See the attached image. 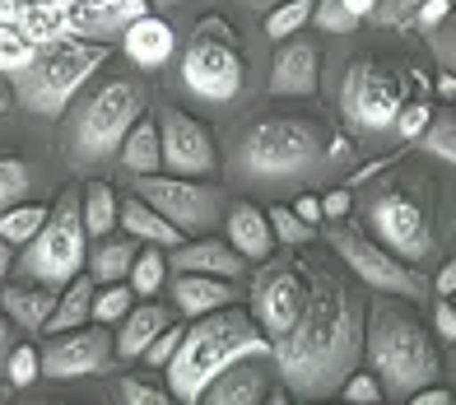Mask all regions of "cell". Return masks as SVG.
I'll list each match as a JSON object with an SVG mask.
<instances>
[{"label": "cell", "mask_w": 456, "mask_h": 405, "mask_svg": "<svg viewBox=\"0 0 456 405\" xmlns=\"http://www.w3.org/2000/svg\"><path fill=\"white\" fill-rule=\"evenodd\" d=\"M336 396H345V401H354V405H372V401H387V392H382V382H378V373L372 369H359L349 373L345 382H340V392Z\"/></svg>", "instance_id": "42"}, {"label": "cell", "mask_w": 456, "mask_h": 405, "mask_svg": "<svg viewBox=\"0 0 456 405\" xmlns=\"http://www.w3.org/2000/svg\"><path fill=\"white\" fill-rule=\"evenodd\" d=\"M126 279H131L135 298H159L163 289H168V252H163L159 242H140Z\"/></svg>", "instance_id": "30"}, {"label": "cell", "mask_w": 456, "mask_h": 405, "mask_svg": "<svg viewBox=\"0 0 456 405\" xmlns=\"http://www.w3.org/2000/svg\"><path fill=\"white\" fill-rule=\"evenodd\" d=\"M5 377H10L14 392L33 387V382L43 377V350H33L28 340H19V345L10 350V359H5Z\"/></svg>", "instance_id": "38"}, {"label": "cell", "mask_w": 456, "mask_h": 405, "mask_svg": "<svg viewBox=\"0 0 456 405\" xmlns=\"http://www.w3.org/2000/svg\"><path fill=\"white\" fill-rule=\"evenodd\" d=\"M433 79L424 56L396 28H378L372 37L349 33L345 52H336L330 70V103L354 145H391V121L410 98H428Z\"/></svg>", "instance_id": "3"}, {"label": "cell", "mask_w": 456, "mask_h": 405, "mask_svg": "<svg viewBox=\"0 0 456 405\" xmlns=\"http://www.w3.org/2000/svg\"><path fill=\"white\" fill-rule=\"evenodd\" d=\"M452 303H456V294H452Z\"/></svg>", "instance_id": "61"}, {"label": "cell", "mask_w": 456, "mask_h": 405, "mask_svg": "<svg viewBox=\"0 0 456 405\" xmlns=\"http://www.w3.org/2000/svg\"><path fill=\"white\" fill-rule=\"evenodd\" d=\"M424 0H378V10H372V19H378V28H396V33H410V14L419 10Z\"/></svg>", "instance_id": "44"}, {"label": "cell", "mask_w": 456, "mask_h": 405, "mask_svg": "<svg viewBox=\"0 0 456 405\" xmlns=\"http://www.w3.org/2000/svg\"><path fill=\"white\" fill-rule=\"evenodd\" d=\"M121 56H126L140 75H159L163 66H173V56H177L173 24L159 19L154 10H144L140 19L126 24V33H121Z\"/></svg>", "instance_id": "19"}, {"label": "cell", "mask_w": 456, "mask_h": 405, "mask_svg": "<svg viewBox=\"0 0 456 405\" xmlns=\"http://www.w3.org/2000/svg\"><path fill=\"white\" fill-rule=\"evenodd\" d=\"M359 224L410 266H428L443 252V182L424 158H378L354 173Z\"/></svg>", "instance_id": "4"}, {"label": "cell", "mask_w": 456, "mask_h": 405, "mask_svg": "<svg viewBox=\"0 0 456 405\" xmlns=\"http://www.w3.org/2000/svg\"><path fill=\"white\" fill-rule=\"evenodd\" d=\"M112 359H117V336L102 321L75 327V331H56L43 345V377H56V382L94 377V373H108Z\"/></svg>", "instance_id": "15"}, {"label": "cell", "mask_w": 456, "mask_h": 405, "mask_svg": "<svg viewBox=\"0 0 456 405\" xmlns=\"http://www.w3.org/2000/svg\"><path fill=\"white\" fill-rule=\"evenodd\" d=\"M307 271V298L298 321L271 340L280 382L298 401H326L363 363V317L368 298L354 271H340L330 247H294Z\"/></svg>", "instance_id": "2"}, {"label": "cell", "mask_w": 456, "mask_h": 405, "mask_svg": "<svg viewBox=\"0 0 456 405\" xmlns=\"http://www.w3.org/2000/svg\"><path fill=\"white\" fill-rule=\"evenodd\" d=\"M456 392H452V382H428V387H419L410 396V405H452Z\"/></svg>", "instance_id": "49"}, {"label": "cell", "mask_w": 456, "mask_h": 405, "mask_svg": "<svg viewBox=\"0 0 456 405\" xmlns=\"http://www.w3.org/2000/svg\"><path fill=\"white\" fill-rule=\"evenodd\" d=\"M322 242L345 261L349 271H354V279L368 294H401V298H414V303L428 298L424 271L410 266V261H401L391 247H382V242L372 238L363 224H354V215L326 219V238Z\"/></svg>", "instance_id": "11"}, {"label": "cell", "mask_w": 456, "mask_h": 405, "mask_svg": "<svg viewBox=\"0 0 456 405\" xmlns=\"http://www.w3.org/2000/svg\"><path fill=\"white\" fill-rule=\"evenodd\" d=\"M102 66H108V43H89V37H70V33L56 37V43H43L33 66L10 79L14 103L33 117H61Z\"/></svg>", "instance_id": "9"}, {"label": "cell", "mask_w": 456, "mask_h": 405, "mask_svg": "<svg viewBox=\"0 0 456 405\" xmlns=\"http://www.w3.org/2000/svg\"><path fill=\"white\" fill-rule=\"evenodd\" d=\"M37 173L24 154H0V210L19 206V200H33Z\"/></svg>", "instance_id": "33"}, {"label": "cell", "mask_w": 456, "mask_h": 405, "mask_svg": "<svg viewBox=\"0 0 456 405\" xmlns=\"http://www.w3.org/2000/svg\"><path fill=\"white\" fill-rule=\"evenodd\" d=\"M247 298H252L247 308H252L256 327L271 336V340H280V336L298 321L303 298H307V271H303L298 252L289 247L284 256L256 261V275H252V289H247Z\"/></svg>", "instance_id": "13"}, {"label": "cell", "mask_w": 456, "mask_h": 405, "mask_svg": "<svg viewBox=\"0 0 456 405\" xmlns=\"http://www.w3.org/2000/svg\"><path fill=\"white\" fill-rule=\"evenodd\" d=\"M447 369H452V392H456V345H452V363H447Z\"/></svg>", "instance_id": "60"}, {"label": "cell", "mask_w": 456, "mask_h": 405, "mask_svg": "<svg viewBox=\"0 0 456 405\" xmlns=\"http://www.w3.org/2000/svg\"><path fill=\"white\" fill-rule=\"evenodd\" d=\"M14 345H19V327H14L5 312H0V377H5V359H10Z\"/></svg>", "instance_id": "51"}, {"label": "cell", "mask_w": 456, "mask_h": 405, "mask_svg": "<svg viewBox=\"0 0 456 405\" xmlns=\"http://www.w3.org/2000/svg\"><path fill=\"white\" fill-rule=\"evenodd\" d=\"M131 308H135L131 279H112V285H98V289H94V321H102V327L117 331V321L126 317Z\"/></svg>", "instance_id": "35"}, {"label": "cell", "mask_w": 456, "mask_h": 405, "mask_svg": "<svg viewBox=\"0 0 456 405\" xmlns=\"http://www.w3.org/2000/svg\"><path fill=\"white\" fill-rule=\"evenodd\" d=\"M238 5H242V10H261V14H265L271 5H280V0H238Z\"/></svg>", "instance_id": "57"}, {"label": "cell", "mask_w": 456, "mask_h": 405, "mask_svg": "<svg viewBox=\"0 0 456 405\" xmlns=\"http://www.w3.org/2000/svg\"><path fill=\"white\" fill-rule=\"evenodd\" d=\"M354 140H345L326 112L307 108V98H271L265 108L233 121L219 164L228 168V187L247 196H298L317 182L354 168Z\"/></svg>", "instance_id": "1"}, {"label": "cell", "mask_w": 456, "mask_h": 405, "mask_svg": "<svg viewBox=\"0 0 456 405\" xmlns=\"http://www.w3.org/2000/svg\"><path fill=\"white\" fill-rule=\"evenodd\" d=\"M33 56H37V43L19 28V24H0V75H19V70H28L33 66Z\"/></svg>", "instance_id": "36"}, {"label": "cell", "mask_w": 456, "mask_h": 405, "mask_svg": "<svg viewBox=\"0 0 456 405\" xmlns=\"http://www.w3.org/2000/svg\"><path fill=\"white\" fill-rule=\"evenodd\" d=\"M265 215H271V229H275L280 247H307V242H317V229L303 224L294 206H280V200H271V206H265Z\"/></svg>", "instance_id": "37"}, {"label": "cell", "mask_w": 456, "mask_h": 405, "mask_svg": "<svg viewBox=\"0 0 456 405\" xmlns=\"http://www.w3.org/2000/svg\"><path fill=\"white\" fill-rule=\"evenodd\" d=\"M242 354H271V336L256 327L252 308L242 303H228L219 312H205L182 321V340H177V354L168 359V392L173 401L186 405H200L205 387L215 382V373H224L233 359Z\"/></svg>", "instance_id": "7"}, {"label": "cell", "mask_w": 456, "mask_h": 405, "mask_svg": "<svg viewBox=\"0 0 456 405\" xmlns=\"http://www.w3.org/2000/svg\"><path fill=\"white\" fill-rule=\"evenodd\" d=\"M414 154L438 158V164H447V168L456 173V103L433 108L428 126L419 131V140H414Z\"/></svg>", "instance_id": "29"}, {"label": "cell", "mask_w": 456, "mask_h": 405, "mask_svg": "<svg viewBox=\"0 0 456 405\" xmlns=\"http://www.w3.org/2000/svg\"><path fill=\"white\" fill-rule=\"evenodd\" d=\"M173 85L191 108L215 117H242L252 103V47L228 14H205L177 43Z\"/></svg>", "instance_id": "5"}, {"label": "cell", "mask_w": 456, "mask_h": 405, "mask_svg": "<svg viewBox=\"0 0 456 405\" xmlns=\"http://www.w3.org/2000/svg\"><path fill=\"white\" fill-rule=\"evenodd\" d=\"M47 210L43 200H19V206L0 210V238L10 242V247H24V242H33V233L47 224Z\"/></svg>", "instance_id": "32"}, {"label": "cell", "mask_w": 456, "mask_h": 405, "mask_svg": "<svg viewBox=\"0 0 456 405\" xmlns=\"http://www.w3.org/2000/svg\"><path fill=\"white\" fill-rule=\"evenodd\" d=\"M117 401H126V405H168L173 392L159 387L154 377H117Z\"/></svg>", "instance_id": "41"}, {"label": "cell", "mask_w": 456, "mask_h": 405, "mask_svg": "<svg viewBox=\"0 0 456 405\" xmlns=\"http://www.w3.org/2000/svg\"><path fill=\"white\" fill-rule=\"evenodd\" d=\"M117 224H121V233H131V238H140V242H159V247H177L182 242V229L177 224H168L150 200L144 196H121V210H117Z\"/></svg>", "instance_id": "26"}, {"label": "cell", "mask_w": 456, "mask_h": 405, "mask_svg": "<svg viewBox=\"0 0 456 405\" xmlns=\"http://www.w3.org/2000/svg\"><path fill=\"white\" fill-rule=\"evenodd\" d=\"M428 321H433V336H438L443 345H456V303L452 298H443V294L433 298V317Z\"/></svg>", "instance_id": "46"}, {"label": "cell", "mask_w": 456, "mask_h": 405, "mask_svg": "<svg viewBox=\"0 0 456 405\" xmlns=\"http://www.w3.org/2000/svg\"><path fill=\"white\" fill-rule=\"evenodd\" d=\"M428 117H433V98H410V103L396 112V121H391V140L414 145V140H419V131L428 126Z\"/></svg>", "instance_id": "39"}, {"label": "cell", "mask_w": 456, "mask_h": 405, "mask_svg": "<svg viewBox=\"0 0 456 405\" xmlns=\"http://www.w3.org/2000/svg\"><path fill=\"white\" fill-rule=\"evenodd\" d=\"M10 271H14V247H10L5 238H0V279H5Z\"/></svg>", "instance_id": "55"}, {"label": "cell", "mask_w": 456, "mask_h": 405, "mask_svg": "<svg viewBox=\"0 0 456 405\" xmlns=\"http://www.w3.org/2000/svg\"><path fill=\"white\" fill-rule=\"evenodd\" d=\"M322 215H326V219H345V215H354V191H349V187L326 191V196H322Z\"/></svg>", "instance_id": "47"}, {"label": "cell", "mask_w": 456, "mask_h": 405, "mask_svg": "<svg viewBox=\"0 0 456 405\" xmlns=\"http://www.w3.org/2000/svg\"><path fill=\"white\" fill-rule=\"evenodd\" d=\"M424 47H428V56L438 61V70H447V75H456V5H452V14L443 19L433 33H424Z\"/></svg>", "instance_id": "40"}, {"label": "cell", "mask_w": 456, "mask_h": 405, "mask_svg": "<svg viewBox=\"0 0 456 405\" xmlns=\"http://www.w3.org/2000/svg\"><path fill=\"white\" fill-rule=\"evenodd\" d=\"M177 340H182V321H173V327H163L150 345H144V354H140V363L144 369H168V359L177 354Z\"/></svg>", "instance_id": "43"}, {"label": "cell", "mask_w": 456, "mask_h": 405, "mask_svg": "<svg viewBox=\"0 0 456 405\" xmlns=\"http://www.w3.org/2000/svg\"><path fill=\"white\" fill-rule=\"evenodd\" d=\"M433 93H443V98H452V103H456V75L438 70V79H433Z\"/></svg>", "instance_id": "54"}, {"label": "cell", "mask_w": 456, "mask_h": 405, "mask_svg": "<svg viewBox=\"0 0 456 405\" xmlns=\"http://www.w3.org/2000/svg\"><path fill=\"white\" fill-rule=\"evenodd\" d=\"M150 10V0H75L70 10V24L66 33L70 37H89V43H117L121 33H126L131 19H140Z\"/></svg>", "instance_id": "20"}, {"label": "cell", "mask_w": 456, "mask_h": 405, "mask_svg": "<svg viewBox=\"0 0 456 405\" xmlns=\"http://www.w3.org/2000/svg\"><path fill=\"white\" fill-rule=\"evenodd\" d=\"M363 369L378 373L387 401H410L428 382H443L447 359L438 336L419 317V303L401 294H372L363 317Z\"/></svg>", "instance_id": "6"}, {"label": "cell", "mask_w": 456, "mask_h": 405, "mask_svg": "<svg viewBox=\"0 0 456 405\" xmlns=\"http://www.w3.org/2000/svg\"><path fill=\"white\" fill-rule=\"evenodd\" d=\"M150 108V85L140 75H108L94 89H79L75 103L61 112V150L70 168L112 164L121 140Z\"/></svg>", "instance_id": "8"}, {"label": "cell", "mask_w": 456, "mask_h": 405, "mask_svg": "<svg viewBox=\"0 0 456 405\" xmlns=\"http://www.w3.org/2000/svg\"><path fill=\"white\" fill-rule=\"evenodd\" d=\"M94 289H98V279L79 271L70 285H61L56 294V308L47 317V336L56 331H75V327H85V321H94Z\"/></svg>", "instance_id": "28"}, {"label": "cell", "mask_w": 456, "mask_h": 405, "mask_svg": "<svg viewBox=\"0 0 456 405\" xmlns=\"http://www.w3.org/2000/svg\"><path fill=\"white\" fill-rule=\"evenodd\" d=\"M275 387H280L275 354H242L224 373H215V382L205 387L200 401L205 405H261V401H271Z\"/></svg>", "instance_id": "17"}, {"label": "cell", "mask_w": 456, "mask_h": 405, "mask_svg": "<svg viewBox=\"0 0 456 405\" xmlns=\"http://www.w3.org/2000/svg\"><path fill=\"white\" fill-rule=\"evenodd\" d=\"M168 271H196V275H219V279H247L252 261H247L228 238L196 233V238H182L177 247H168Z\"/></svg>", "instance_id": "18"}, {"label": "cell", "mask_w": 456, "mask_h": 405, "mask_svg": "<svg viewBox=\"0 0 456 405\" xmlns=\"http://www.w3.org/2000/svg\"><path fill=\"white\" fill-rule=\"evenodd\" d=\"M159 145H163V173H177V177H215L219 173L215 131L186 108H159Z\"/></svg>", "instance_id": "14"}, {"label": "cell", "mask_w": 456, "mask_h": 405, "mask_svg": "<svg viewBox=\"0 0 456 405\" xmlns=\"http://www.w3.org/2000/svg\"><path fill=\"white\" fill-rule=\"evenodd\" d=\"M24 10H28V0H0V24H19Z\"/></svg>", "instance_id": "53"}, {"label": "cell", "mask_w": 456, "mask_h": 405, "mask_svg": "<svg viewBox=\"0 0 456 405\" xmlns=\"http://www.w3.org/2000/svg\"><path fill=\"white\" fill-rule=\"evenodd\" d=\"M10 103H14V85H10V75H0V117L10 112Z\"/></svg>", "instance_id": "56"}, {"label": "cell", "mask_w": 456, "mask_h": 405, "mask_svg": "<svg viewBox=\"0 0 456 405\" xmlns=\"http://www.w3.org/2000/svg\"><path fill=\"white\" fill-rule=\"evenodd\" d=\"M117 210H121V200L112 191V182H89L85 187V229H89V238L112 233L117 229Z\"/></svg>", "instance_id": "34"}, {"label": "cell", "mask_w": 456, "mask_h": 405, "mask_svg": "<svg viewBox=\"0 0 456 405\" xmlns=\"http://www.w3.org/2000/svg\"><path fill=\"white\" fill-rule=\"evenodd\" d=\"M177 321L173 303H159V298H135V308L117 321V359H140L144 345Z\"/></svg>", "instance_id": "23"}, {"label": "cell", "mask_w": 456, "mask_h": 405, "mask_svg": "<svg viewBox=\"0 0 456 405\" xmlns=\"http://www.w3.org/2000/svg\"><path fill=\"white\" fill-rule=\"evenodd\" d=\"M345 10L354 24H363V19H372V10H378V0H345Z\"/></svg>", "instance_id": "52"}, {"label": "cell", "mask_w": 456, "mask_h": 405, "mask_svg": "<svg viewBox=\"0 0 456 405\" xmlns=\"http://www.w3.org/2000/svg\"><path fill=\"white\" fill-rule=\"evenodd\" d=\"M428 289H433V294H443V298H452V294H456V256H452V261H443L438 275L428 279Z\"/></svg>", "instance_id": "50"}, {"label": "cell", "mask_w": 456, "mask_h": 405, "mask_svg": "<svg viewBox=\"0 0 456 405\" xmlns=\"http://www.w3.org/2000/svg\"><path fill=\"white\" fill-rule=\"evenodd\" d=\"M313 10H317V0H280V5H271L265 19H261L265 43H284V37L303 33L307 24H313Z\"/></svg>", "instance_id": "31"}, {"label": "cell", "mask_w": 456, "mask_h": 405, "mask_svg": "<svg viewBox=\"0 0 456 405\" xmlns=\"http://www.w3.org/2000/svg\"><path fill=\"white\" fill-rule=\"evenodd\" d=\"M10 392H14V387H10V377H0V401H10Z\"/></svg>", "instance_id": "59"}, {"label": "cell", "mask_w": 456, "mask_h": 405, "mask_svg": "<svg viewBox=\"0 0 456 405\" xmlns=\"http://www.w3.org/2000/svg\"><path fill=\"white\" fill-rule=\"evenodd\" d=\"M173 5H186V0H150V10H173Z\"/></svg>", "instance_id": "58"}, {"label": "cell", "mask_w": 456, "mask_h": 405, "mask_svg": "<svg viewBox=\"0 0 456 405\" xmlns=\"http://www.w3.org/2000/svg\"><path fill=\"white\" fill-rule=\"evenodd\" d=\"M56 294L61 289L37 285V279H28V285H0V312H5L24 336H43L47 317L56 308Z\"/></svg>", "instance_id": "24"}, {"label": "cell", "mask_w": 456, "mask_h": 405, "mask_svg": "<svg viewBox=\"0 0 456 405\" xmlns=\"http://www.w3.org/2000/svg\"><path fill=\"white\" fill-rule=\"evenodd\" d=\"M131 191L150 200L168 224H177L182 238L215 233L224 224L228 200H233L228 187L215 177H177V173H144V177H135Z\"/></svg>", "instance_id": "12"}, {"label": "cell", "mask_w": 456, "mask_h": 405, "mask_svg": "<svg viewBox=\"0 0 456 405\" xmlns=\"http://www.w3.org/2000/svg\"><path fill=\"white\" fill-rule=\"evenodd\" d=\"M168 298L182 321L191 317H205V312H219L228 303L242 298V285L238 279H219V275H196V271H173L168 279Z\"/></svg>", "instance_id": "22"}, {"label": "cell", "mask_w": 456, "mask_h": 405, "mask_svg": "<svg viewBox=\"0 0 456 405\" xmlns=\"http://www.w3.org/2000/svg\"><path fill=\"white\" fill-rule=\"evenodd\" d=\"M89 261V229H85V191L66 187L56 196V206L47 210V224L24 242V252L14 256V271L37 285H70Z\"/></svg>", "instance_id": "10"}, {"label": "cell", "mask_w": 456, "mask_h": 405, "mask_svg": "<svg viewBox=\"0 0 456 405\" xmlns=\"http://www.w3.org/2000/svg\"><path fill=\"white\" fill-rule=\"evenodd\" d=\"M224 238L233 242V247L252 261V266L280 252L275 229H271V215H265V206H256L252 196H233V200H228V210H224Z\"/></svg>", "instance_id": "21"}, {"label": "cell", "mask_w": 456, "mask_h": 405, "mask_svg": "<svg viewBox=\"0 0 456 405\" xmlns=\"http://www.w3.org/2000/svg\"><path fill=\"white\" fill-rule=\"evenodd\" d=\"M140 252V238L131 233H102V238H89V275L98 279V285H112V279H126L131 275V261Z\"/></svg>", "instance_id": "25"}, {"label": "cell", "mask_w": 456, "mask_h": 405, "mask_svg": "<svg viewBox=\"0 0 456 405\" xmlns=\"http://www.w3.org/2000/svg\"><path fill=\"white\" fill-rule=\"evenodd\" d=\"M322 70H326V52L317 33H294L275 43L271 56V75H265V98H317L322 89Z\"/></svg>", "instance_id": "16"}, {"label": "cell", "mask_w": 456, "mask_h": 405, "mask_svg": "<svg viewBox=\"0 0 456 405\" xmlns=\"http://www.w3.org/2000/svg\"><path fill=\"white\" fill-rule=\"evenodd\" d=\"M117 164L126 168L131 177H144V173H163V145H159V117L144 112L135 126L126 131L117 150Z\"/></svg>", "instance_id": "27"}, {"label": "cell", "mask_w": 456, "mask_h": 405, "mask_svg": "<svg viewBox=\"0 0 456 405\" xmlns=\"http://www.w3.org/2000/svg\"><path fill=\"white\" fill-rule=\"evenodd\" d=\"M452 5H456V0H424V5L410 14V33H419V37L433 33V28H438L443 19L452 14Z\"/></svg>", "instance_id": "45"}, {"label": "cell", "mask_w": 456, "mask_h": 405, "mask_svg": "<svg viewBox=\"0 0 456 405\" xmlns=\"http://www.w3.org/2000/svg\"><path fill=\"white\" fill-rule=\"evenodd\" d=\"M294 210H298L303 224H313V229H322V224H326V215H322V196H313V191H298V196H294Z\"/></svg>", "instance_id": "48"}]
</instances>
